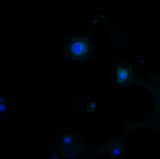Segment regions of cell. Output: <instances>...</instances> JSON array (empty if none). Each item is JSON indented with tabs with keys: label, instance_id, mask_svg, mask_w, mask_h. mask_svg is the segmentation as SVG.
<instances>
[{
	"label": "cell",
	"instance_id": "2",
	"mask_svg": "<svg viewBox=\"0 0 160 159\" xmlns=\"http://www.w3.org/2000/svg\"><path fill=\"white\" fill-rule=\"evenodd\" d=\"M114 79H116V82H118L119 86L130 84V82L134 80V73H132V68H130V66H125V64L118 66V69L114 71Z\"/></svg>",
	"mask_w": 160,
	"mask_h": 159
},
{
	"label": "cell",
	"instance_id": "1",
	"mask_svg": "<svg viewBox=\"0 0 160 159\" xmlns=\"http://www.w3.org/2000/svg\"><path fill=\"white\" fill-rule=\"evenodd\" d=\"M67 54L75 60V62H86L88 58H91L93 51H95V45L89 38H84V36H77L73 40L67 41Z\"/></svg>",
	"mask_w": 160,
	"mask_h": 159
}]
</instances>
